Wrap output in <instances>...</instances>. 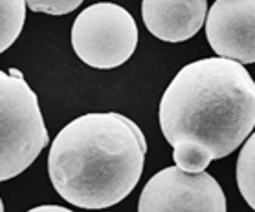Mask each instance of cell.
<instances>
[{"mask_svg": "<svg viewBox=\"0 0 255 212\" xmlns=\"http://www.w3.org/2000/svg\"><path fill=\"white\" fill-rule=\"evenodd\" d=\"M138 212H226V196L213 176L167 166L141 190Z\"/></svg>", "mask_w": 255, "mask_h": 212, "instance_id": "5b68a950", "label": "cell"}, {"mask_svg": "<svg viewBox=\"0 0 255 212\" xmlns=\"http://www.w3.org/2000/svg\"><path fill=\"white\" fill-rule=\"evenodd\" d=\"M206 37L221 59L255 63V0H217L209 7Z\"/></svg>", "mask_w": 255, "mask_h": 212, "instance_id": "8992f818", "label": "cell"}, {"mask_svg": "<svg viewBox=\"0 0 255 212\" xmlns=\"http://www.w3.org/2000/svg\"><path fill=\"white\" fill-rule=\"evenodd\" d=\"M160 128L174 163L204 172L246 141L255 126V80L243 64L221 57L187 64L160 101Z\"/></svg>", "mask_w": 255, "mask_h": 212, "instance_id": "6da1fadb", "label": "cell"}, {"mask_svg": "<svg viewBox=\"0 0 255 212\" xmlns=\"http://www.w3.org/2000/svg\"><path fill=\"white\" fill-rule=\"evenodd\" d=\"M37 93L22 71L0 70V181L22 174L48 144Z\"/></svg>", "mask_w": 255, "mask_h": 212, "instance_id": "3957f363", "label": "cell"}, {"mask_svg": "<svg viewBox=\"0 0 255 212\" xmlns=\"http://www.w3.org/2000/svg\"><path fill=\"white\" fill-rule=\"evenodd\" d=\"M208 15L206 0H145L141 17L156 39L184 42L200 31Z\"/></svg>", "mask_w": 255, "mask_h": 212, "instance_id": "52a82bcc", "label": "cell"}, {"mask_svg": "<svg viewBox=\"0 0 255 212\" xmlns=\"http://www.w3.org/2000/svg\"><path fill=\"white\" fill-rule=\"evenodd\" d=\"M26 20L24 0H0V53L18 39Z\"/></svg>", "mask_w": 255, "mask_h": 212, "instance_id": "ba28073f", "label": "cell"}, {"mask_svg": "<svg viewBox=\"0 0 255 212\" xmlns=\"http://www.w3.org/2000/svg\"><path fill=\"white\" fill-rule=\"evenodd\" d=\"M29 9L46 15H66L81 6L79 0H29L26 2Z\"/></svg>", "mask_w": 255, "mask_h": 212, "instance_id": "30bf717a", "label": "cell"}, {"mask_svg": "<svg viewBox=\"0 0 255 212\" xmlns=\"http://www.w3.org/2000/svg\"><path fill=\"white\" fill-rule=\"evenodd\" d=\"M28 212H74L66 209V207H59V205H41V207H35Z\"/></svg>", "mask_w": 255, "mask_h": 212, "instance_id": "8fae6325", "label": "cell"}, {"mask_svg": "<svg viewBox=\"0 0 255 212\" xmlns=\"http://www.w3.org/2000/svg\"><path fill=\"white\" fill-rule=\"evenodd\" d=\"M138 28L125 7L101 2L77 15L72 26V46L83 63L98 70L118 68L132 57Z\"/></svg>", "mask_w": 255, "mask_h": 212, "instance_id": "277c9868", "label": "cell"}, {"mask_svg": "<svg viewBox=\"0 0 255 212\" xmlns=\"http://www.w3.org/2000/svg\"><path fill=\"white\" fill-rule=\"evenodd\" d=\"M147 141L132 119L116 112L87 114L64 126L48 154V174L64 201L109 209L138 185Z\"/></svg>", "mask_w": 255, "mask_h": 212, "instance_id": "7a4b0ae2", "label": "cell"}, {"mask_svg": "<svg viewBox=\"0 0 255 212\" xmlns=\"http://www.w3.org/2000/svg\"><path fill=\"white\" fill-rule=\"evenodd\" d=\"M0 212H4V203H2V198H0Z\"/></svg>", "mask_w": 255, "mask_h": 212, "instance_id": "7c38bea8", "label": "cell"}, {"mask_svg": "<svg viewBox=\"0 0 255 212\" xmlns=\"http://www.w3.org/2000/svg\"><path fill=\"white\" fill-rule=\"evenodd\" d=\"M237 185L244 201L255 211V132L246 139L239 154Z\"/></svg>", "mask_w": 255, "mask_h": 212, "instance_id": "9c48e42d", "label": "cell"}]
</instances>
